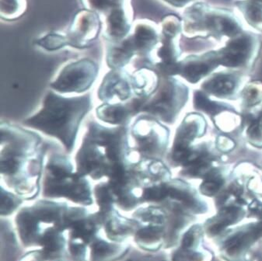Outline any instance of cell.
Masks as SVG:
<instances>
[{
	"label": "cell",
	"instance_id": "obj_11",
	"mask_svg": "<svg viewBox=\"0 0 262 261\" xmlns=\"http://www.w3.org/2000/svg\"><path fill=\"white\" fill-rule=\"evenodd\" d=\"M261 236L262 221L239 228L222 241V253L228 261H248L250 247Z\"/></svg>",
	"mask_w": 262,
	"mask_h": 261
},
{
	"label": "cell",
	"instance_id": "obj_23",
	"mask_svg": "<svg viewBox=\"0 0 262 261\" xmlns=\"http://www.w3.org/2000/svg\"><path fill=\"white\" fill-rule=\"evenodd\" d=\"M36 45L49 52L59 50L70 46L67 34L58 31H52L36 40Z\"/></svg>",
	"mask_w": 262,
	"mask_h": 261
},
{
	"label": "cell",
	"instance_id": "obj_10",
	"mask_svg": "<svg viewBox=\"0 0 262 261\" xmlns=\"http://www.w3.org/2000/svg\"><path fill=\"white\" fill-rule=\"evenodd\" d=\"M102 31V21L97 13L89 10H79L73 18L67 33L70 47L88 49Z\"/></svg>",
	"mask_w": 262,
	"mask_h": 261
},
{
	"label": "cell",
	"instance_id": "obj_13",
	"mask_svg": "<svg viewBox=\"0 0 262 261\" xmlns=\"http://www.w3.org/2000/svg\"><path fill=\"white\" fill-rule=\"evenodd\" d=\"M133 14L131 2H126L100 16L104 38L108 43H115L126 38L134 24Z\"/></svg>",
	"mask_w": 262,
	"mask_h": 261
},
{
	"label": "cell",
	"instance_id": "obj_24",
	"mask_svg": "<svg viewBox=\"0 0 262 261\" xmlns=\"http://www.w3.org/2000/svg\"><path fill=\"white\" fill-rule=\"evenodd\" d=\"M131 2V0H81L82 5L86 10L104 16L110 10L124 3Z\"/></svg>",
	"mask_w": 262,
	"mask_h": 261
},
{
	"label": "cell",
	"instance_id": "obj_1",
	"mask_svg": "<svg viewBox=\"0 0 262 261\" xmlns=\"http://www.w3.org/2000/svg\"><path fill=\"white\" fill-rule=\"evenodd\" d=\"M2 185L23 199H34L41 189L46 148L34 130L1 122Z\"/></svg>",
	"mask_w": 262,
	"mask_h": 261
},
{
	"label": "cell",
	"instance_id": "obj_17",
	"mask_svg": "<svg viewBox=\"0 0 262 261\" xmlns=\"http://www.w3.org/2000/svg\"><path fill=\"white\" fill-rule=\"evenodd\" d=\"M135 97L146 100L158 89L160 74L152 67H143L130 73Z\"/></svg>",
	"mask_w": 262,
	"mask_h": 261
},
{
	"label": "cell",
	"instance_id": "obj_21",
	"mask_svg": "<svg viewBox=\"0 0 262 261\" xmlns=\"http://www.w3.org/2000/svg\"><path fill=\"white\" fill-rule=\"evenodd\" d=\"M236 85L234 76L230 74H216L205 83L204 88L215 95L231 94Z\"/></svg>",
	"mask_w": 262,
	"mask_h": 261
},
{
	"label": "cell",
	"instance_id": "obj_16",
	"mask_svg": "<svg viewBox=\"0 0 262 261\" xmlns=\"http://www.w3.org/2000/svg\"><path fill=\"white\" fill-rule=\"evenodd\" d=\"M219 64L216 51L203 55H191L179 61V74L190 82H196L216 68Z\"/></svg>",
	"mask_w": 262,
	"mask_h": 261
},
{
	"label": "cell",
	"instance_id": "obj_22",
	"mask_svg": "<svg viewBox=\"0 0 262 261\" xmlns=\"http://www.w3.org/2000/svg\"><path fill=\"white\" fill-rule=\"evenodd\" d=\"M27 9V0H0V15L4 20L19 19L26 13Z\"/></svg>",
	"mask_w": 262,
	"mask_h": 261
},
{
	"label": "cell",
	"instance_id": "obj_32",
	"mask_svg": "<svg viewBox=\"0 0 262 261\" xmlns=\"http://www.w3.org/2000/svg\"><path fill=\"white\" fill-rule=\"evenodd\" d=\"M250 211H251V214L254 216H257V217H261L262 216V205L259 202H255L253 203L252 205L250 206Z\"/></svg>",
	"mask_w": 262,
	"mask_h": 261
},
{
	"label": "cell",
	"instance_id": "obj_26",
	"mask_svg": "<svg viewBox=\"0 0 262 261\" xmlns=\"http://www.w3.org/2000/svg\"><path fill=\"white\" fill-rule=\"evenodd\" d=\"M203 236V228L199 226H192L184 235L182 243H181V249L194 250L199 248Z\"/></svg>",
	"mask_w": 262,
	"mask_h": 261
},
{
	"label": "cell",
	"instance_id": "obj_8",
	"mask_svg": "<svg viewBox=\"0 0 262 261\" xmlns=\"http://www.w3.org/2000/svg\"><path fill=\"white\" fill-rule=\"evenodd\" d=\"M182 93L183 90L175 80H160L158 89L145 101L140 114L150 115L164 122H171L182 103Z\"/></svg>",
	"mask_w": 262,
	"mask_h": 261
},
{
	"label": "cell",
	"instance_id": "obj_2",
	"mask_svg": "<svg viewBox=\"0 0 262 261\" xmlns=\"http://www.w3.org/2000/svg\"><path fill=\"white\" fill-rule=\"evenodd\" d=\"M141 158L132 144L129 126L114 127L91 121L74 163L79 175L102 181L118 176Z\"/></svg>",
	"mask_w": 262,
	"mask_h": 261
},
{
	"label": "cell",
	"instance_id": "obj_34",
	"mask_svg": "<svg viewBox=\"0 0 262 261\" xmlns=\"http://www.w3.org/2000/svg\"><path fill=\"white\" fill-rule=\"evenodd\" d=\"M257 1H260V2H262V0H257Z\"/></svg>",
	"mask_w": 262,
	"mask_h": 261
},
{
	"label": "cell",
	"instance_id": "obj_29",
	"mask_svg": "<svg viewBox=\"0 0 262 261\" xmlns=\"http://www.w3.org/2000/svg\"><path fill=\"white\" fill-rule=\"evenodd\" d=\"M222 184H223V180L215 174L209 177V179L204 181L201 187V191L203 194L207 196H213L220 190Z\"/></svg>",
	"mask_w": 262,
	"mask_h": 261
},
{
	"label": "cell",
	"instance_id": "obj_20",
	"mask_svg": "<svg viewBox=\"0 0 262 261\" xmlns=\"http://www.w3.org/2000/svg\"><path fill=\"white\" fill-rule=\"evenodd\" d=\"M234 5L248 26L262 31V2L257 0H236Z\"/></svg>",
	"mask_w": 262,
	"mask_h": 261
},
{
	"label": "cell",
	"instance_id": "obj_4",
	"mask_svg": "<svg viewBox=\"0 0 262 261\" xmlns=\"http://www.w3.org/2000/svg\"><path fill=\"white\" fill-rule=\"evenodd\" d=\"M41 191L49 199H67L82 205L93 203L94 193L89 178L79 175L75 163L64 154H52L46 160Z\"/></svg>",
	"mask_w": 262,
	"mask_h": 261
},
{
	"label": "cell",
	"instance_id": "obj_18",
	"mask_svg": "<svg viewBox=\"0 0 262 261\" xmlns=\"http://www.w3.org/2000/svg\"><path fill=\"white\" fill-rule=\"evenodd\" d=\"M135 56H137V52L128 35L121 41L108 43L106 50V64L110 70H125Z\"/></svg>",
	"mask_w": 262,
	"mask_h": 261
},
{
	"label": "cell",
	"instance_id": "obj_5",
	"mask_svg": "<svg viewBox=\"0 0 262 261\" xmlns=\"http://www.w3.org/2000/svg\"><path fill=\"white\" fill-rule=\"evenodd\" d=\"M183 34L188 37L230 39L245 31L241 19L232 10L195 2L185 8L182 18Z\"/></svg>",
	"mask_w": 262,
	"mask_h": 261
},
{
	"label": "cell",
	"instance_id": "obj_31",
	"mask_svg": "<svg viewBox=\"0 0 262 261\" xmlns=\"http://www.w3.org/2000/svg\"><path fill=\"white\" fill-rule=\"evenodd\" d=\"M161 1L174 8L178 9L186 8L191 4L197 2V0H161Z\"/></svg>",
	"mask_w": 262,
	"mask_h": 261
},
{
	"label": "cell",
	"instance_id": "obj_12",
	"mask_svg": "<svg viewBox=\"0 0 262 261\" xmlns=\"http://www.w3.org/2000/svg\"><path fill=\"white\" fill-rule=\"evenodd\" d=\"M102 103H123L135 97L130 73L125 70H110L103 78L97 91Z\"/></svg>",
	"mask_w": 262,
	"mask_h": 261
},
{
	"label": "cell",
	"instance_id": "obj_6",
	"mask_svg": "<svg viewBox=\"0 0 262 261\" xmlns=\"http://www.w3.org/2000/svg\"><path fill=\"white\" fill-rule=\"evenodd\" d=\"M129 135L133 148L143 158H160L168 145L169 132L160 120L139 114L129 125Z\"/></svg>",
	"mask_w": 262,
	"mask_h": 261
},
{
	"label": "cell",
	"instance_id": "obj_27",
	"mask_svg": "<svg viewBox=\"0 0 262 261\" xmlns=\"http://www.w3.org/2000/svg\"><path fill=\"white\" fill-rule=\"evenodd\" d=\"M1 194H2V214H8L14 211L22 202V198L13 193L9 189L6 188L1 184Z\"/></svg>",
	"mask_w": 262,
	"mask_h": 261
},
{
	"label": "cell",
	"instance_id": "obj_25",
	"mask_svg": "<svg viewBox=\"0 0 262 261\" xmlns=\"http://www.w3.org/2000/svg\"><path fill=\"white\" fill-rule=\"evenodd\" d=\"M161 35L178 37L183 34L182 19L176 15L169 14L164 16L160 22Z\"/></svg>",
	"mask_w": 262,
	"mask_h": 261
},
{
	"label": "cell",
	"instance_id": "obj_15",
	"mask_svg": "<svg viewBox=\"0 0 262 261\" xmlns=\"http://www.w3.org/2000/svg\"><path fill=\"white\" fill-rule=\"evenodd\" d=\"M129 36L137 56L146 58L160 43L161 32L160 27L154 21L140 19L135 21Z\"/></svg>",
	"mask_w": 262,
	"mask_h": 261
},
{
	"label": "cell",
	"instance_id": "obj_28",
	"mask_svg": "<svg viewBox=\"0 0 262 261\" xmlns=\"http://www.w3.org/2000/svg\"><path fill=\"white\" fill-rule=\"evenodd\" d=\"M176 261H212V254L204 250H184L181 249L174 256Z\"/></svg>",
	"mask_w": 262,
	"mask_h": 261
},
{
	"label": "cell",
	"instance_id": "obj_30",
	"mask_svg": "<svg viewBox=\"0 0 262 261\" xmlns=\"http://www.w3.org/2000/svg\"><path fill=\"white\" fill-rule=\"evenodd\" d=\"M262 97V86L261 85H257L256 84L252 85L246 88L245 92V100L247 103L249 105H254L258 103Z\"/></svg>",
	"mask_w": 262,
	"mask_h": 261
},
{
	"label": "cell",
	"instance_id": "obj_33",
	"mask_svg": "<svg viewBox=\"0 0 262 261\" xmlns=\"http://www.w3.org/2000/svg\"><path fill=\"white\" fill-rule=\"evenodd\" d=\"M259 261H262V258H260V259H259Z\"/></svg>",
	"mask_w": 262,
	"mask_h": 261
},
{
	"label": "cell",
	"instance_id": "obj_7",
	"mask_svg": "<svg viewBox=\"0 0 262 261\" xmlns=\"http://www.w3.org/2000/svg\"><path fill=\"white\" fill-rule=\"evenodd\" d=\"M99 64L84 58L66 64L50 83L52 91L60 94H86L97 80Z\"/></svg>",
	"mask_w": 262,
	"mask_h": 261
},
{
	"label": "cell",
	"instance_id": "obj_3",
	"mask_svg": "<svg viewBox=\"0 0 262 261\" xmlns=\"http://www.w3.org/2000/svg\"><path fill=\"white\" fill-rule=\"evenodd\" d=\"M91 109L90 94L68 97L51 91L45 97L41 109L23 123L29 128L57 139L70 154L74 150L82 122Z\"/></svg>",
	"mask_w": 262,
	"mask_h": 261
},
{
	"label": "cell",
	"instance_id": "obj_9",
	"mask_svg": "<svg viewBox=\"0 0 262 261\" xmlns=\"http://www.w3.org/2000/svg\"><path fill=\"white\" fill-rule=\"evenodd\" d=\"M258 48L257 35L245 30L236 37L228 39L225 46L216 51L219 63L229 68L244 67L252 60Z\"/></svg>",
	"mask_w": 262,
	"mask_h": 261
},
{
	"label": "cell",
	"instance_id": "obj_14",
	"mask_svg": "<svg viewBox=\"0 0 262 261\" xmlns=\"http://www.w3.org/2000/svg\"><path fill=\"white\" fill-rule=\"evenodd\" d=\"M145 101L143 99L134 97L127 103H102L96 108V118L106 125L129 126L133 119L140 114Z\"/></svg>",
	"mask_w": 262,
	"mask_h": 261
},
{
	"label": "cell",
	"instance_id": "obj_19",
	"mask_svg": "<svg viewBox=\"0 0 262 261\" xmlns=\"http://www.w3.org/2000/svg\"><path fill=\"white\" fill-rule=\"evenodd\" d=\"M244 211L237 207L223 208L215 217L206 223V231L208 235H216L229 226L242 220Z\"/></svg>",
	"mask_w": 262,
	"mask_h": 261
}]
</instances>
